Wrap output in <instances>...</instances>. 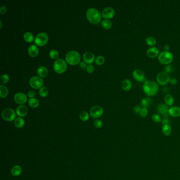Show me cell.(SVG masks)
Segmentation results:
<instances>
[{"label":"cell","mask_w":180,"mask_h":180,"mask_svg":"<svg viewBox=\"0 0 180 180\" xmlns=\"http://www.w3.org/2000/svg\"><path fill=\"white\" fill-rule=\"evenodd\" d=\"M141 107L140 106H138V105H136L134 107L133 110L134 111L136 114H139L140 111V109H141Z\"/></svg>","instance_id":"obj_44"},{"label":"cell","mask_w":180,"mask_h":180,"mask_svg":"<svg viewBox=\"0 0 180 180\" xmlns=\"http://www.w3.org/2000/svg\"><path fill=\"white\" fill-rule=\"evenodd\" d=\"M48 39V36L46 33L41 32L36 36L34 39V42L39 46H42L47 44Z\"/></svg>","instance_id":"obj_8"},{"label":"cell","mask_w":180,"mask_h":180,"mask_svg":"<svg viewBox=\"0 0 180 180\" xmlns=\"http://www.w3.org/2000/svg\"><path fill=\"white\" fill-rule=\"evenodd\" d=\"M148 110L146 108H143L142 107L140 109V111L139 113V114L140 115V117H143V118H145V117H147V116L148 115Z\"/></svg>","instance_id":"obj_36"},{"label":"cell","mask_w":180,"mask_h":180,"mask_svg":"<svg viewBox=\"0 0 180 180\" xmlns=\"http://www.w3.org/2000/svg\"><path fill=\"white\" fill-rule=\"evenodd\" d=\"M158 60L160 63L163 65H169L173 60V56L169 51H163L159 54Z\"/></svg>","instance_id":"obj_4"},{"label":"cell","mask_w":180,"mask_h":180,"mask_svg":"<svg viewBox=\"0 0 180 180\" xmlns=\"http://www.w3.org/2000/svg\"><path fill=\"white\" fill-rule=\"evenodd\" d=\"M160 51L157 47H152L148 48L146 51L147 56L150 58H154L159 56Z\"/></svg>","instance_id":"obj_15"},{"label":"cell","mask_w":180,"mask_h":180,"mask_svg":"<svg viewBox=\"0 0 180 180\" xmlns=\"http://www.w3.org/2000/svg\"><path fill=\"white\" fill-rule=\"evenodd\" d=\"M16 113L20 117H24L28 114V108L25 105H21L17 107Z\"/></svg>","instance_id":"obj_17"},{"label":"cell","mask_w":180,"mask_h":180,"mask_svg":"<svg viewBox=\"0 0 180 180\" xmlns=\"http://www.w3.org/2000/svg\"><path fill=\"white\" fill-rule=\"evenodd\" d=\"M94 125L97 128H99L103 126V122L99 120H96L94 121Z\"/></svg>","instance_id":"obj_39"},{"label":"cell","mask_w":180,"mask_h":180,"mask_svg":"<svg viewBox=\"0 0 180 180\" xmlns=\"http://www.w3.org/2000/svg\"><path fill=\"white\" fill-rule=\"evenodd\" d=\"M152 120L155 123H160L161 122H162V118L160 116L159 114H154L152 117Z\"/></svg>","instance_id":"obj_37"},{"label":"cell","mask_w":180,"mask_h":180,"mask_svg":"<svg viewBox=\"0 0 180 180\" xmlns=\"http://www.w3.org/2000/svg\"><path fill=\"white\" fill-rule=\"evenodd\" d=\"M86 17L88 21L93 24L100 22L101 16L100 12L95 8H90L86 11Z\"/></svg>","instance_id":"obj_2"},{"label":"cell","mask_w":180,"mask_h":180,"mask_svg":"<svg viewBox=\"0 0 180 180\" xmlns=\"http://www.w3.org/2000/svg\"><path fill=\"white\" fill-rule=\"evenodd\" d=\"M36 96V93L33 90H30L28 93V96L30 98H34Z\"/></svg>","instance_id":"obj_42"},{"label":"cell","mask_w":180,"mask_h":180,"mask_svg":"<svg viewBox=\"0 0 180 180\" xmlns=\"http://www.w3.org/2000/svg\"><path fill=\"white\" fill-rule=\"evenodd\" d=\"M105 62V58L102 56H99L96 58L95 60V63L98 65L103 64Z\"/></svg>","instance_id":"obj_38"},{"label":"cell","mask_w":180,"mask_h":180,"mask_svg":"<svg viewBox=\"0 0 180 180\" xmlns=\"http://www.w3.org/2000/svg\"><path fill=\"white\" fill-rule=\"evenodd\" d=\"M79 67L82 69H85L86 68H87V65L85 62L83 61H81L79 63Z\"/></svg>","instance_id":"obj_46"},{"label":"cell","mask_w":180,"mask_h":180,"mask_svg":"<svg viewBox=\"0 0 180 180\" xmlns=\"http://www.w3.org/2000/svg\"><path fill=\"white\" fill-rule=\"evenodd\" d=\"M172 71H173V67L170 64L167 65V66L165 67V68H164V71L167 73H172Z\"/></svg>","instance_id":"obj_40"},{"label":"cell","mask_w":180,"mask_h":180,"mask_svg":"<svg viewBox=\"0 0 180 180\" xmlns=\"http://www.w3.org/2000/svg\"><path fill=\"white\" fill-rule=\"evenodd\" d=\"M49 56L52 59H57L59 57V53L56 50H51L49 52Z\"/></svg>","instance_id":"obj_34"},{"label":"cell","mask_w":180,"mask_h":180,"mask_svg":"<svg viewBox=\"0 0 180 180\" xmlns=\"http://www.w3.org/2000/svg\"><path fill=\"white\" fill-rule=\"evenodd\" d=\"M37 73L40 77L44 78L46 77L48 75V71L46 67L44 66H40L37 69Z\"/></svg>","instance_id":"obj_22"},{"label":"cell","mask_w":180,"mask_h":180,"mask_svg":"<svg viewBox=\"0 0 180 180\" xmlns=\"http://www.w3.org/2000/svg\"><path fill=\"white\" fill-rule=\"evenodd\" d=\"M177 79L175 78H174V77H172V78H170V81H169V83H170L171 85H177Z\"/></svg>","instance_id":"obj_43"},{"label":"cell","mask_w":180,"mask_h":180,"mask_svg":"<svg viewBox=\"0 0 180 180\" xmlns=\"http://www.w3.org/2000/svg\"><path fill=\"white\" fill-rule=\"evenodd\" d=\"M66 60L70 64L76 65L80 63V54L76 51H70L66 56Z\"/></svg>","instance_id":"obj_3"},{"label":"cell","mask_w":180,"mask_h":180,"mask_svg":"<svg viewBox=\"0 0 180 180\" xmlns=\"http://www.w3.org/2000/svg\"><path fill=\"white\" fill-rule=\"evenodd\" d=\"M143 89L147 96H153L159 91V84L153 80H146L144 83Z\"/></svg>","instance_id":"obj_1"},{"label":"cell","mask_w":180,"mask_h":180,"mask_svg":"<svg viewBox=\"0 0 180 180\" xmlns=\"http://www.w3.org/2000/svg\"><path fill=\"white\" fill-rule=\"evenodd\" d=\"M153 103V100L150 97H145L140 101V106L143 108H147L151 106Z\"/></svg>","instance_id":"obj_20"},{"label":"cell","mask_w":180,"mask_h":180,"mask_svg":"<svg viewBox=\"0 0 180 180\" xmlns=\"http://www.w3.org/2000/svg\"><path fill=\"white\" fill-rule=\"evenodd\" d=\"M101 25L106 29H110L112 27V22L109 20H103L101 22Z\"/></svg>","instance_id":"obj_31"},{"label":"cell","mask_w":180,"mask_h":180,"mask_svg":"<svg viewBox=\"0 0 180 180\" xmlns=\"http://www.w3.org/2000/svg\"><path fill=\"white\" fill-rule=\"evenodd\" d=\"M24 38L25 41L28 42H31L34 40V35L30 32H27L24 34Z\"/></svg>","instance_id":"obj_29"},{"label":"cell","mask_w":180,"mask_h":180,"mask_svg":"<svg viewBox=\"0 0 180 180\" xmlns=\"http://www.w3.org/2000/svg\"><path fill=\"white\" fill-rule=\"evenodd\" d=\"M169 114L172 117H179L180 116V107L178 106L171 107L169 110Z\"/></svg>","instance_id":"obj_18"},{"label":"cell","mask_w":180,"mask_h":180,"mask_svg":"<svg viewBox=\"0 0 180 180\" xmlns=\"http://www.w3.org/2000/svg\"><path fill=\"white\" fill-rule=\"evenodd\" d=\"M14 99L16 103L23 104L26 103L27 100V95L23 93H17L14 96Z\"/></svg>","instance_id":"obj_13"},{"label":"cell","mask_w":180,"mask_h":180,"mask_svg":"<svg viewBox=\"0 0 180 180\" xmlns=\"http://www.w3.org/2000/svg\"><path fill=\"white\" fill-rule=\"evenodd\" d=\"M7 11V7L4 6H2V7H1L0 8V13L2 14H5Z\"/></svg>","instance_id":"obj_45"},{"label":"cell","mask_w":180,"mask_h":180,"mask_svg":"<svg viewBox=\"0 0 180 180\" xmlns=\"http://www.w3.org/2000/svg\"><path fill=\"white\" fill-rule=\"evenodd\" d=\"M133 77L138 82L143 83L146 81L145 75L142 70L140 69H135L133 72Z\"/></svg>","instance_id":"obj_11"},{"label":"cell","mask_w":180,"mask_h":180,"mask_svg":"<svg viewBox=\"0 0 180 180\" xmlns=\"http://www.w3.org/2000/svg\"><path fill=\"white\" fill-rule=\"evenodd\" d=\"M9 93L8 89L4 85H1L0 86V96L1 98H5L7 97Z\"/></svg>","instance_id":"obj_27"},{"label":"cell","mask_w":180,"mask_h":180,"mask_svg":"<svg viewBox=\"0 0 180 180\" xmlns=\"http://www.w3.org/2000/svg\"><path fill=\"white\" fill-rule=\"evenodd\" d=\"M83 59L86 63L91 64V63L93 62L95 59V55L91 52L87 51L83 54Z\"/></svg>","instance_id":"obj_16"},{"label":"cell","mask_w":180,"mask_h":180,"mask_svg":"<svg viewBox=\"0 0 180 180\" xmlns=\"http://www.w3.org/2000/svg\"><path fill=\"white\" fill-rule=\"evenodd\" d=\"M146 43L150 47H153L156 44V40L153 37H148L146 39Z\"/></svg>","instance_id":"obj_30"},{"label":"cell","mask_w":180,"mask_h":180,"mask_svg":"<svg viewBox=\"0 0 180 180\" xmlns=\"http://www.w3.org/2000/svg\"><path fill=\"white\" fill-rule=\"evenodd\" d=\"M169 108L166 104H160L157 107V111L158 113L163 116L164 118H168Z\"/></svg>","instance_id":"obj_12"},{"label":"cell","mask_w":180,"mask_h":180,"mask_svg":"<svg viewBox=\"0 0 180 180\" xmlns=\"http://www.w3.org/2000/svg\"><path fill=\"white\" fill-rule=\"evenodd\" d=\"M115 12L113 8L111 7H107L105 8L102 11L103 17L107 19H111L115 15Z\"/></svg>","instance_id":"obj_14"},{"label":"cell","mask_w":180,"mask_h":180,"mask_svg":"<svg viewBox=\"0 0 180 180\" xmlns=\"http://www.w3.org/2000/svg\"><path fill=\"white\" fill-rule=\"evenodd\" d=\"M0 23H1V28L2 27V21H0Z\"/></svg>","instance_id":"obj_49"},{"label":"cell","mask_w":180,"mask_h":180,"mask_svg":"<svg viewBox=\"0 0 180 180\" xmlns=\"http://www.w3.org/2000/svg\"><path fill=\"white\" fill-rule=\"evenodd\" d=\"M10 77L7 74H3L1 76V82L2 83H6L9 82Z\"/></svg>","instance_id":"obj_35"},{"label":"cell","mask_w":180,"mask_h":180,"mask_svg":"<svg viewBox=\"0 0 180 180\" xmlns=\"http://www.w3.org/2000/svg\"><path fill=\"white\" fill-rule=\"evenodd\" d=\"M79 117L80 119L83 121H87L89 118V115L87 112L85 111H83L80 114Z\"/></svg>","instance_id":"obj_33"},{"label":"cell","mask_w":180,"mask_h":180,"mask_svg":"<svg viewBox=\"0 0 180 180\" xmlns=\"http://www.w3.org/2000/svg\"><path fill=\"white\" fill-rule=\"evenodd\" d=\"M67 68V63L63 59H58L54 62V70L57 73H63L66 70Z\"/></svg>","instance_id":"obj_5"},{"label":"cell","mask_w":180,"mask_h":180,"mask_svg":"<svg viewBox=\"0 0 180 180\" xmlns=\"http://www.w3.org/2000/svg\"><path fill=\"white\" fill-rule=\"evenodd\" d=\"M14 125L17 128H21L24 127V126L25 122L24 119L22 118L21 117H17V118L14 120Z\"/></svg>","instance_id":"obj_25"},{"label":"cell","mask_w":180,"mask_h":180,"mask_svg":"<svg viewBox=\"0 0 180 180\" xmlns=\"http://www.w3.org/2000/svg\"><path fill=\"white\" fill-rule=\"evenodd\" d=\"M162 132L165 136L170 135L172 133V128L170 124L164 125L162 127Z\"/></svg>","instance_id":"obj_26"},{"label":"cell","mask_w":180,"mask_h":180,"mask_svg":"<svg viewBox=\"0 0 180 180\" xmlns=\"http://www.w3.org/2000/svg\"><path fill=\"white\" fill-rule=\"evenodd\" d=\"M86 68H87V72L89 73H93V71L95 70V68L91 64H89Z\"/></svg>","instance_id":"obj_41"},{"label":"cell","mask_w":180,"mask_h":180,"mask_svg":"<svg viewBox=\"0 0 180 180\" xmlns=\"http://www.w3.org/2000/svg\"><path fill=\"white\" fill-rule=\"evenodd\" d=\"M28 103L32 108H36L39 105V101L36 98H30L28 100Z\"/></svg>","instance_id":"obj_28"},{"label":"cell","mask_w":180,"mask_h":180,"mask_svg":"<svg viewBox=\"0 0 180 180\" xmlns=\"http://www.w3.org/2000/svg\"><path fill=\"white\" fill-rule=\"evenodd\" d=\"M133 84L132 81L129 79H125L124 80L122 83V87L123 89L126 91H128L132 89Z\"/></svg>","instance_id":"obj_21"},{"label":"cell","mask_w":180,"mask_h":180,"mask_svg":"<svg viewBox=\"0 0 180 180\" xmlns=\"http://www.w3.org/2000/svg\"><path fill=\"white\" fill-rule=\"evenodd\" d=\"M2 116L4 120L11 122L15 119L16 113L13 109L7 108L2 111Z\"/></svg>","instance_id":"obj_7"},{"label":"cell","mask_w":180,"mask_h":180,"mask_svg":"<svg viewBox=\"0 0 180 180\" xmlns=\"http://www.w3.org/2000/svg\"><path fill=\"white\" fill-rule=\"evenodd\" d=\"M170 49V47L169 44H165L164 47V49L165 50V51H169Z\"/></svg>","instance_id":"obj_48"},{"label":"cell","mask_w":180,"mask_h":180,"mask_svg":"<svg viewBox=\"0 0 180 180\" xmlns=\"http://www.w3.org/2000/svg\"><path fill=\"white\" fill-rule=\"evenodd\" d=\"M22 171V170L21 167L19 165H15L11 169V173L13 176L17 177L21 174Z\"/></svg>","instance_id":"obj_23"},{"label":"cell","mask_w":180,"mask_h":180,"mask_svg":"<svg viewBox=\"0 0 180 180\" xmlns=\"http://www.w3.org/2000/svg\"><path fill=\"white\" fill-rule=\"evenodd\" d=\"M103 109L102 107L100 106L96 105L91 107L90 110V114L91 117L97 118L100 117L103 115Z\"/></svg>","instance_id":"obj_10"},{"label":"cell","mask_w":180,"mask_h":180,"mask_svg":"<svg viewBox=\"0 0 180 180\" xmlns=\"http://www.w3.org/2000/svg\"><path fill=\"white\" fill-rule=\"evenodd\" d=\"M162 122L164 125H165V124H169L170 122L168 118H164L163 120H162Z\"/></svg>","instance_id":"obj_47"},{"label":"cell","mask_w":180,"mask_h":180,"mask_svg":"<svg viewBox=\"0 0 180 180\" xmlns=\"http://www.w3.org/2000/svg\"><path fill=\"white\" fill-rule=\"evenodd\" d=\"M28 53L31 57H36L39 54V49L36 45L32 44L28 48Z\"/></svg>","instance_id":"obj_19"},{"label":"cell","mask_w":180,"mask_h":180,"mask_svg":"<svg viewBox=\"0 0 180 180\" xmlns=\"http://www.w3.org/2000/svg\"><path fill=\"white\" fill-rule=\"evenodd\" d=\"M170 79L169 74L165 71H161L157 75V83L161 86H165L169 83Z\"/></svg>","instance_id":"obj_6"},{"label":"cell","mask_w":180,"mask_h":180,"mask_svg":"<svg viewBox=\"0 0 180 180\" xmlns=\"http://www.w3.org/2000/svg\"><path fill=\"white\" fill-rule=\"evenodd\" d=\"M29 83L32 88L34 89H39L42 87L44 85V80L40 77L34 76L30 78Z\"/></svg>","instance_id":"obj_9"},{"label":"cell","mask_w":180,"mask_h":180,"mask_svg":"<svg viewBox=\"0 0 180 180\" xmlns=\"http://www.w3.org/2000/svg\"><path fill=\"white\" fill-rule=\"evenodd\" d=\"M164 101L165 104L168 106H172L174 103V99L173 97L170 94H167L164 97Z\"/></svg>","instance_id":"obj_24"},{"label":"cell","mask_w":180,"mask_h":180,"mask_svg":"<svg viewBox=\"0 0 180 180\" xmlns=\"http://www.w3.org/2000/svg\"><path fill=\"white\" fill-rule=\"evenodd\" d=\"M48 94V89L46 87H42L40 88L39 90V95L41 97H44L47 96Z\"/></svg>","instance_id":"obj_32"}]
</instances>
